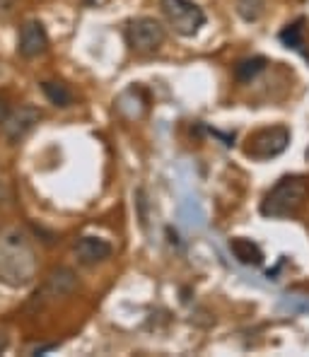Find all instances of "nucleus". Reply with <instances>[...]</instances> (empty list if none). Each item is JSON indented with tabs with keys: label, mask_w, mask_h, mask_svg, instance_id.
<instances>
[{
	"label": "nucleus",
	"mask_w": 309,
	"mask_h": 357,
	"mask_svg": "<svg viewBox=\"0 0 309 357\" xmlns=\"http://www.w3.org/2000/svg\"><path fill=\"white\" fill-rule=\"evenodd\" d=\"M114 254V246L102 237H80L75 244V256L82 266H97Z\"/></svg>",
	"instance_id": "9"
},
{
	"label": "nucleus",
	"mask_w": 309,
	"mask_h": 357,
	"mask_svg": "<svg viewBox=\"0 0 309 357\" xmlns=\"http://www.w3.org/2000/svg\"><path fill=\"white\" fill-rule=\"evenodd\" d=\"M305 20H297V22L287 24L285 29L280 31V41L287 46V49H295V51H302L305 54Z\"/></svg>",
	"instance_id": "11"
},
{
	"label": "nucleus",
	"mask_w": 309,
	"mask_h": 357,
	"mask_svg": "<svg viewBox=\"0 0 309 357\" xmlns=\"http://www.w3.org/2000/svg\"><path fill=\"white\" fill-rule=\"evenodd\" d=\"M8 116H10V102H8V97L0 94V128H3V123L8 121Z\"/></svg>",
	"instance_id": "15"
},
{
	"label": "nucleus",
	"mask_w": 309,
	"mask_h": 357,
	"mask_svg": "<svg viewBox=\"0 0 309 357\" xmlns=\"http://www.w3.org/2000/svg\"><path fill=\"white\" fill-rule=\"evenodd\" d=\"M266 68V59H251V61H242L237 66V70H234V75H237V80L242 82H249L251 77H256L261 70Z\"/></svg>",
	"instance_id": "14"
},
{
	"label": "nucleus",
	"mask_w": 309,
	"mask_h": 357,
	"mask_svg": "<svg viewBox=\"0 0 309 357\" xmlns=\"http://www.w3.org/2000/svg\"><path fill=\"white\" fill-rule=\"evenodd\" d=\"M8 333H5V331H0V353H5V350H8Z\"/></svg>",
	"instance_id": "16"
},
{
	"label": "nucleus",
	"mask_w": 309,
	"mask_h": 357,
	"mask_svg": "<svg viewBox=\"0 0 309 357\" xmlns=\"http://www.w3.org/2000/svg\"><path fill=\"white\" fill-rule=\"evenodd\" d=\"M247 155L251 160H273L282 155L290 145V130L285 126H271V128L256 130L247 140Z\"/></svg>",
	"instance_id": "4"
},
{
	"label": "nucleus",
	"mask_w": 309,
	"mask_h": 357,
	"mask_svg": "<svg viewBox=\"0 0 309 357\" xmlns=\"http://www.w3.org/2000/svg\"><path fill=\"white\" fill-rule=\"evenodd\" d=\"M309 186L302 176H282L261 203V213L266 218H290L307 201Z\"/></svg>",
	"instance_id": "2"
},
{
	"label": "nucleus",
	"mask_w": 309,
	"mask_h": 357,
	"mask_svg": "<svg viewBox=\"0 0 309 357\" xmlns=\"http://www.w3.org/2000/svg\"><path fill=\"white\" fill-rule=\"evenodd\" d=\"M39 123V112L34 107H22L20 112L10 114L8 121L3 123V135L10 145H17L34 126Z\"/></svg>",
	"instance_id": "8"
},
{
	"label": "nucleus",
	"mask_w": 309,
	"mask_h": 357,
	"mask_svg": "<svg viewBox=\"0 0 309 357\" xmlns=\"http://www.w3.org/2000/svg\"><path fill=\"white\" fill-rule=\"evenodd\" d=\"M36 271H39V259L27 229H3L0 232V282L13 290H22L34 282Z\"/></svg>",
	"instance_id": "1"
},
{
	"label": "nucleus",
	"mask_w": 309,
	"mask_h": 357,
	"mask_svg": "<svg viewBox=\"0 0 309 357\" xmlns=\"http://www.w3.org/2000/svg\"><path fill=\"white\" fill-rule=\"evenodd\" d=\"M160 8L169 27L181 36H196L206 24V13L193 0H160Z\"/></svg>",
	"instance_id": "3"
},
{
	"label": "nucleus",
	"mask_w": 309,
	"mask_h": 357,
	"mask_svg": "<svg viewBox=\"0 0 309 357\" xmlns=\"http://www.w3.org/2000/svg\"><path fill=\"white\" fill-rule=\"evenodd\" d=\"M77 285V278L70 268H56L51 271V275L46 278V282L41 285V290L34 295V302L44 304V302H54L59 297H66L75 290Z\"/></svg>",
	"instance_id": "6"
},
{
	"label": "nucleus",
	"mask_w": 309,
	"mask_h": 357,
	"mask_svg": "<svg viewBox=\"0 0 309 357\" xmlns=\"http://www.w3.org/2000/svg\"><path fill=\"white\" fill-rule=\"evenodd\" d=\"M229 251H232L234 259L244 266H261L264 264V251H261L259 244H254L251 239H244V237L229 239Z\"/></svg>",
	"instance_id": "10"
},
{
	"label": "nucleus",
	"mask_w": 309,
	"mask_h": 357,
	"mask_svg": "<svg viewBox=\"0 0 309 357\" xmlns=\"http://www.w3.org/2000/svg\"><path fill=\"white\" fill-rule=\"evenodd\" d=\"M41 89H44L46 99H49L54 107L66 109L73 104V92L63 85V82H41Z\"/></svg>",
	"instance_id": "12"
},
{
	"label": "nucleus",
	"mask_w": 309,
	"mask_h": 357,
	"mask_svg": "<svg viewBox=\"0 0 309 357\" xmlns=\"http://www.w3.org/2000/svg\"><path fill=\"white\" fill-rule=\"evenodd\" d=\"M49 46V36L39 20H29L20 27V39H17V54L22 59H36L39 54H44Z\"/></svg>",
	"instance_id": "7"
},
{
	"label": "nucleus",
	"mask_w": 309,
	"mask_h": 357,
	"mask_svg": "<svg viewBox=\"0 0 309 357\" xmlns=\"http://www.w3.org/2000/svg\"><path fill=\"white\" fill-rule=\"evenodd\" d=\"M266 0H237V13L244 22H256L264 15Z\"/></svg>",
	"instance_id": "13"
},
{
	"label": "nucleus",
	"mask_w": 309,
	"mask_h": 357,
	"mask_svg": "<svg viewBox=\"0 0 309 357\" xmlns=\"http://www.w3.org/2000/svg\"><path fill=\"white\" fill-rule=\"evenodd\" d=\"M165 27L155 17H138L126 27V41L138 54H155L165 44Z\"/></svg>",
	"instance_id": "5"
}]
</instances>
